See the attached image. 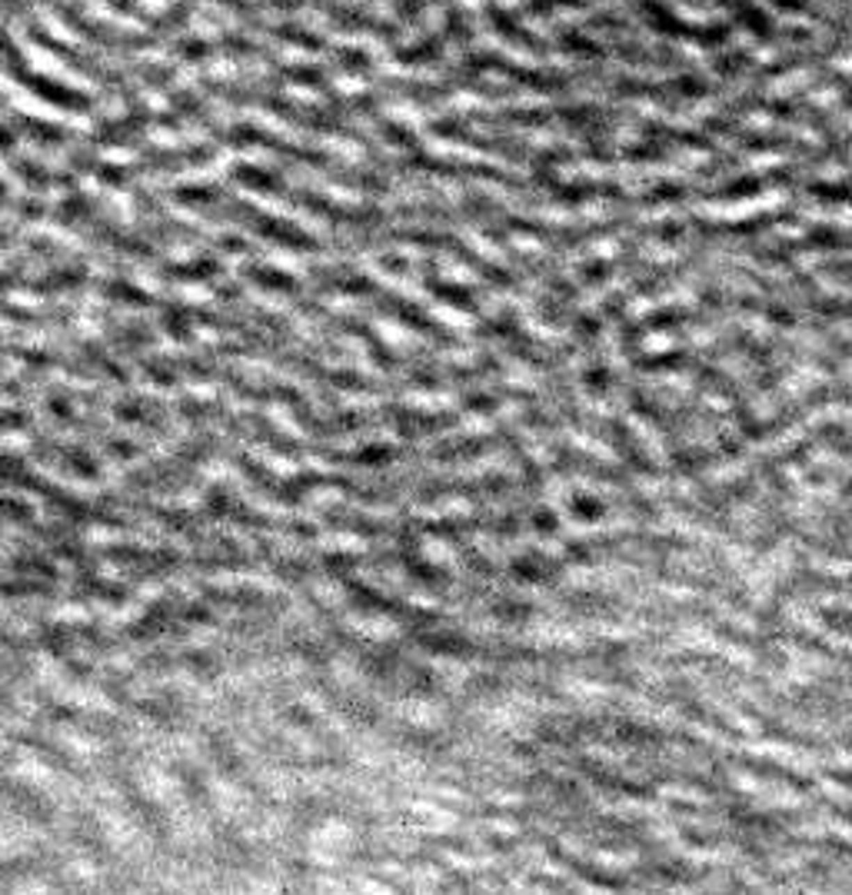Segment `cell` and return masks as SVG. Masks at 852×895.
I'll return each mask as SVG.
<instances>
[{
	"mask_svg": "<svg viewBox=\"0 0 852 895\" xmlns=\"http://www.w3.org/2000/svg\"><path fill=\"white\" fill-rule=\"evenodd\" d=\"M17 80H20L24 87H31L33 93H40L44 100L57 104V106H67V110H87V106H90V100H87L84 93L67 90V87H61V84H54V80H47V77H40V74H33V70L17 74Z\"/></svg>",
	"mask_w": 852,
	"mask_h": 895,
	"instance_id": "obj_1",
	"label": "cell"
},
{
	"mask_svg": "<svg viewBox=\"0 0 852 895\" xmlns=\"http://www.w3.org/2000/svg\"><path fill=\"white\" fill-rule=\"evenodd\" d=\"M489 20H493V24H496V31H500L503 37H510V40H513V44H519V47H530V50H539V54H543V50H546V44H543V40H539V37H532V33L519 31L516 24H513V17H506V14H503V10H500V7H489Z\"/></svg>",
	"mask_w": 852,
	"mask_h": 895,
	"instance_id": "obj_2",
	"label": "cell"
},
{
	"mask_svg": "<svg viewBox=\"0 0 852 895\" xmlns=\"http://www.w3.org/2000/svg\"><path fill=\"white\" fill-rule=\"evenodd\" d=\"M436 54H440V40H423V44H416V47L396 50V61L400 63H423V61H433Z\"/></svg>",
	"mask_w": 852,
	"mask_h": 895,
	"instance_id": "obj_3",
	"label": "cell"
},
{
	"mask_svg": "<svg viewBox=\"0 0 852 895\" xmlns=\"http://www.w3.org/2000/svg\"><path fill=\"white\" fill-rule=\"evenodd\" d=\"M274 33L280 37V40H287V44H297V47H306V50H320V47H323V40H320V37L300 31V27H293V24H283V27H276Z\"/></svg>",
	"mask_w": 852,
	"mask_h": 895,
	"instance_id": "obj_4",
	"label": "cell"
},
{
	"mask_svg": "<svg viewBox=\"0 0 852 895\" xmlns=\"http://www.w3.org/2000/svg\"><path fill=\"white\" fill-rule=\"evenodd\" d=\"M560 47H563V50H576V54H583V57H599V54H603L599 44L586 40V37H579V33H563V37H560Z\"/></svg>",
	"mask_w": 852,
	"mask_h": 895,
	"instance_id": "obj_5",
	"label": "cell"
},
{
	"mask_svg": "<svg viewBox=\"0 0 852 895\" xmlns=\"http://www.w3.org/2000/svg\"><path fill=\"white\" fill-rule=\"evenodd\" d=\"M283 74L290 80H297V84H310V87H326V77L320 67H287Z\"/></svg>",
	"mask_w": 852,
	"mask_h": 895,
	"instance_id": "obj_6",
	"label": "cell"
},
{
	"mask_svg": "<svg viewBox=\"0 0 852 895\" xmlns=\"http://www.w3.org/2000/svg\"><path fill=\"white\" fill-rule=\"evenodd\" d=\"M746 63H749V57H746L743 50H736V54H726V57H719V61H716V70H719L723 77H732V74H739Z\"/></svg>",
	"mask_w": 852,
	"mask_h": 895,
	"instance_id": "obj_7",
	"label": "cell"
},
{
	"mask_svg": "<svg viewBox=\"0 0 852 895\" xmlns=\"http://www.w3.org/2000/svg\"><path fill=\"white\" fill-rule=\"evenodd\" d=\"M24 130H31L33 137H40V140H61V127H50V123H40V120H33V117H24Z\"/></svg>",
	"mask_w": 852,
	"mask_h": 895,
	"instance_id": "obj_8",
	"label": "cell"
},
{
	"mask_svg": "<svg viewBox=\"0 0 852 895\" xmlns=\"http://www.w3.org/2000/svg\"><path fill=\"white\" fill-rule=\"evenodd\" d=\"M340 67H347V70H370V57H366L363 50H340Z\"/></svg>",
	"mask_w": 852,
	"mask_h": 895,
	"instance_id": "obj_9",
	"label": "cell"
},
{
	"mask_svg": "<svg viewBox=\"0 0 852 895\" xmlns=\"http://www.w3.org/2000/svg\"><path fill=\"white\" fill-rule=\"evenodd\" d=\"M220 47H227L233 54H257V47L250 44V40H244V37H237V33H223Z\"/></svg>",
	"mask_w": 852,
	"mask_h": 895,
	"instance_id": "obj_10",
	"label": "cell"
},
{
	"mask_svg": "<svg viewBox=\"0 0 852 895\" xmlns=\"http://www.w3.org/2000/svg\"><path fill=\"white\" fill-rule=\"evenodd\" d=\"M207 50H210V47L200 44V40H183V44L177 47V54H180V57H187V61H200Z\"/></svg>",
	"mask_w": 852,
	"mask_h": 895,
	"instance_id": "obj_11",
	"label": "cell"
},
{
	"mask_svg": "<svg viewBox=\"0 0 852 895\" xmlns=\"http://www.w3.org/2000/svg\"><path fill=\"white\" fill-rule=\"evenodd\" d=\"M423 7H426V0H403V3H396V17H400V20H410V17H416Z\"/></svg>",
	"mask_w": 852,
	"mask_h": 895,
	"instance_id": "obj_12",
	"label": "cell"
},
{
	"mask_svg": "<svg viewBox=\"0 0 852 895\" xmlns=\"http://www.w3.org/2000/svg\"><path fill=\"white\" fill-rule=\"evenodd\" d=\"M676 90H679V93H702V90H706V84H702V80H696V77H679Z\"/></svg>",
	"mask_w": 852,
	"mask_h": 895,
	"instance_id": "obj_13",
	"label": "cell"
},
{
	"mask_svg": "<svg viewBox=\"0 0 852 895\" xmlns=\"http://www.w3.org/2000/svg\"><path fill=\"white\" fill-rule=\"evenodd\" d=\"M117 14H123V17H140V7L137 3H130V0H106Z\"/></svg>",
	"mask_w": 852,
	"mask_h": 895,
	"instance_id": "obj_14",
	"label": "cell"
},
{
	"mask_svg": "<svg viewBox=\"0 0 852 895\" xmlns=\"http://www.w3.org/2000/svg\"><path fill=\"white\" fill-rule=\"evenodd\" d=\"M779 7H786V10H803L806 7V0H776Z\"/></svg>",
	"mask_w": 852,
	"mask_h": 895,
	"instance_id": "obj_15",
	"label": "cell"
},
{
	"mask_svg": "<svg viewBox=\"0 0 852 895\" xmlns=\"http://www.w3.org/2000/svg\"><path fill=\"white\" fill-rule=\"evenodd\" d=\"M274 7H280V10H290V7H300L303 0H270Z\"/></svg>",
	"mask_w": 852,
	"mask_h": 895,
	"instance_id": "obj_16",
	"label": "cell"
}]
</instances>
